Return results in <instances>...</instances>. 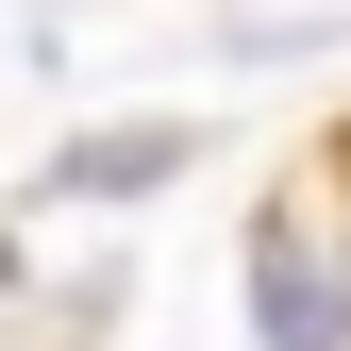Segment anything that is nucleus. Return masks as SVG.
Returning <instances> with one entry per match:
<instances>
[{
    "instance_id": "obj_1",
    "label": "nucleus",
    "mask_w": 351,
    "mask_h": 351,
    "mask_svg": "<svg viewBox=\"0 0 351 351\" xmlns=\"http://www.w3.org/2000/svg\"><path fill=\"white\" fill-rule=\"evenodd\" d=\"M251 335H268V351H351V234L318 251L301 201L251 217Z\"/></svg>"
},
{
    "instance_id": "obj_2",
    "label": "nucleus",
    "mask_w": 351,
    "mask_h": 351,
    "mask_svg": "<svg viewBox=\"0 0 351 351\" xmlns=\"http://www.w3.org/2000/svg\"><path fill=\"white\" fill-rule=\"evenodd\" d=\"M167 167H184V134H167V117H117L101 151L51 167V201H134V184H167Z\"/></svg>"
}]
</instances>
